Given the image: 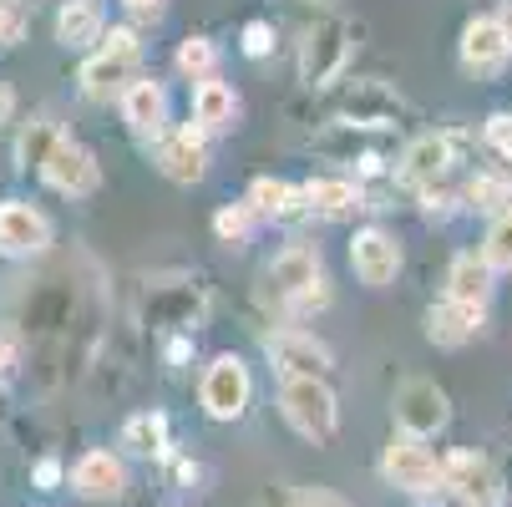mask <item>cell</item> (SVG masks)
Returning <instances> with one entry per match:
<instances>
[{"label":"cell","mask_w":512,"mask_h":507,"mask_svg":"<svg viewBox=\"0 0 512 507\" xmlns=\"http://www.w3.org/2000/svg\"><path fill=\"white\" fill-rule=\"evenodd\" d=\"M492 279H497V269L487 264V254H482V249H462V254L452 259V269H447V300L487 310V300H492Z\"/></svg>","instance_id":"cell-19"},{"label":"cell","mask_w":512,"mask_h":507,"mask_svg":"<svg viewBox=\"0 0 512 507\" xmlns=\"http://www.w3.org/2000/svg\"><path fill=\"white\" fill-rule=\"evenodd\" d=\"M249 224H254V208L249 203H229V208L213 213V234L224 239V244H244L249 239Z\"/></svg>","instance_id":"cell-32"},{"label":"cell","mask_w":512,"mask_h":507,"mask_svg":"<svg viewBox=\"0 0 512 507\" xmlns=\"http://www.w3.org/2000/svg\"><path fill=\"white\" fill-rule=\"evenodd\" d=\"M269 284L274 295L295 310V315H315L330 305V284L320 274V249L315 244H289L269 259Z\"/></svg>","instance_id":"cell-3"},{"label":"cell","mask_w":512,"mask_h":507,"mask_svg":"<svg viewBox=\"0 0 512 507\" xmlns=\"http://www.w3.org/2000/svg\"><path fill=\"white\" fill-rule=\"evenodd\" d=\"M137 31L132 26H112L107 36H102V51L97 56H87V66H82V87H87V97H112L117 87H127L132 82V61H137Z\"/></svg>","instance_id":"cell-8"},{"label":"cell","mask_w":512,"mask_h":507,"mask_svg":"<svg viewBox=\"0 0 512 507\" xmlns=\"http://www.w3.org/2000/svg\"><path fill=\"white\" fill-rule=\"evenodd\" d=\"M502 26H507V36H512V0H507V6H502Z\"/></svg>","instance_id":"cell-43"},{"label":"cell","mask_w":512,"mask_h":507,"mask_svg":"<svg viewBox=\"0 0 512 507\" xmlns=\"http://www.w3.org/2000/svg\"><path fill=\"white\" fill-rule=\"evenodd\" d=\"M482 137H487V148H492L497 158L512 163V112H492L487 127H482Z\"/></svg>","instance_id":"cell-33"},{"label":"cell","mask_w":512,"mask_h":507,"mask_svg":"<svg viewBox=\"0 0 512 507\" xmlns=\"http://www.w3.org/2000/svg\"><path fill=\"white\" fill-rule=\"evenodd\" d=\"M279 411L315 447L335 442V431H340V401L325 386V376H284L279 381Z\"/></svg>","instance_id":"cell-2"},{"label":"cell","mask_w":512,"mask_h":507,"mask_svg":"<svg viewBox=\"0 0 512 507\" xmlns=\"http://www.w3.org/2000/svg\"><path fill=\"white\" fill-rule=\"evenodd\" d=\"M371 132H376V127H350V122H335L325 137H315V153H320V158H330V163H355L365 178H376V173L386 168V158H381V148L371 142Z\"/></svg>","instance_id":"cell-16"},{"label":"cell","mask_w":512,"mask_h":507,"mask_svg":"<svg viewBox=\"0 0 512 507\" xmlns=\"http://www.w3.org/2000/svg\"><path fill=\"white\" fill-rule=\"evenodd\" d=\"M56 41L66 51H82V46L102 41V6L97 0H66L56 11Z\"/></svg>","instance_id":"cell-25"},{"label":"cell","mask_w":512,"mask_h":507,"mask_svg":"<svg viewBox=\"0 0 512 507\" xmlns=\"http://www.w3.org/2000/svg\"><path fill=\"white\" fill-rule=\"evenodd\" d=\"M305 198H310V213H320V219H350V213L365 208V193L350 178H315L305 183Z\"/></svg>","instance_id":"cell-27"},{"label":"cell","mask_w":512,"mask_h":507,"mask_svg":"<svg viewBox=\"0 0 512 507\" xmlns=\"http://www.w3.org/2000/svg\"><path fill=\"white\" fill-rule=\"evenodd\" d=\"M452 203H462V193H447L442 183L421 193V213H426V219H447V213H452Z\"/></svg>","instance_id":"cell-37"},{"label":"cell","mask_w":512,"mask_h":507,"mask_svg":"<svg viewBox=\"0 0 512 507\" xmlns=\"http://www.w3.org/2000/svg\"><path fill=\"white\" fill-rule=\"evenodd\" d=\"M41 178H46L56 193H66V198H92V193L102 188V168H97V158L82 148V142H71V137L56 142V153L46 158Z\"/></svg>","instance_id":"cell-14"},{"label":"cell","mask_w":512,"mask_h":507,"mask_svg":"<svg viewBox=\"0 0 512 507\" xmlns=\"http://www.w3.org/2000/svg\"><path fill=\"white\" fill-rule=\"evenodd\" d=\"M26 36V0H0V46H16Z\"/></svg>","instance_id":"cell-34"},{"label":"cell","mask_w":512,"mask_h":507,"mask_svg":"<svg viewBox=\"0 0 512 507\" xmlns=\"http://www.w3.org/2000/svg\"><path fill=\"white\" fill-rule=\"evenodd\" d=\"M477 330H482V310H477V305L442 300V305H431V310H426V340H431V345H442V350L467 345Z\"/></svg>","instance_id":"cell-21"},{"label":"cell","mask_w":512,"mask_h":507,"mask_svg":"<svg viewBox=\"0 0 512 507\" xmlns=\"http://www.w3.org/2000/svg\"><path fill=\"white\" fill-rule=\"evenodd\" d=\"M127 6V16H137V21H158L163 16V0H122Z\"/></svg>","instance_id":"cell-39"},{"label":"cell","mask_w":512,"mask_h":507,"mask_svg":"<svg viewBox=\"0 0 512 507\" xmlns=\"http://www.w3.org/2000/svg\"><path fill=\"white\" fill-rule=\"evenodd\" d=\"M178 71L183 77H193V82H208L213 77V66H218V46L208 41V36H188V41H178Z\"/></svg>","instance_id":"cell-30"},{"label":"cell","mask_w":512,"mask_h":507,"mask_svg":"<svg viewBox=\"0 0 512 507\" xmlns=\"http://www.w3.org/2000/svg\"><path fill=\"white\" fill-rule=\"evenodd\" d=\"M61 477H66V467H61V457H41V462L31 467V482H36L41 492H56V487H61Z\"/></svg>","instance_id":"cell-38"},{"label":"cell","mask_w":512,"mask_h":507,"mask_svg":"<svg viewBox=\"0 0 512 507\" xmlns=\"http://www.w3.org/2000/svg\"><path fill=\"white\" fill-rule=\"evenodd\" d=\"M56 142H61V127H56V122H46V117L31 122V127L21 132V168H36V173H41L46 158L56 153Z\"/></svg>","instance_id":"cell-29"},{"label":"cell","mask_w":512,"mask_h":507,"mask_svg":"<svg viewBox=\"0 0 512 507\" xmlns=\"http://www.w3.org/2000/svg\"><path fill=\"white\" fill-rule=\"evenodd\" d=\"M11 366H16V345H11L6 335H0V376H6Z\"/></svg>","instance_id":"cell-40"},{"label":"cell","mask_w":512,"mask_h":507,"mask_svg":"<svg viewBox=\"0 0 512 507\" xmlns=\"http://www.w3.org/2000/svg\"><path fill=\"white\" fill-rule=\"evenodd\" d=\"M198 401H203V416L213 421H239L254 401V381H249V366L239 355H218L213 366L203 371L198 381Z\"/></svg>","instance_id":"cell-6"},{"label":"cell","mask_w":512,"mask_h":507,"mask_svg":"<svg viewBox=\"0 0 512 507\" xmlns=\"http://www.w3.org/2000/svg\"><path fill=\"white\" fill-rule=\"evenodd\" d=\"M122 117L137 137H163V122H168L163 87L158 82H127L122 87Z\"/></svg>","instance_id":"cell-22"},{"label":"cell","mask_w":512,"mask_h":507,"mask_svg":"<svg viewBox=\"0 0 512 507\" xmlns=\"http://www.w3.org/2000/svg\"><path fill=\"white\" fill-rule=\"evenodd\" d=\"M249 208L264 213V219H300V213H310V198H305V188H289L284 178H254Z\"/></svg>","instance_id":"cell-24"},{"label":"cell","mask_w":512,"mask_h":507,"mask_svg":"<svg viewBox=\"0 0 512 507\" xmlns=\"http://www.w3.org/2000/svg\"><path fill=\"white\" fill-rule=\"evenodd\" d=\"M269 51H274V26H269V21H249V26H244V56L264 61Z\"/></svg>","instance_id":"cell-36"},{"label":"cell","mask_w":512,"mask_h":507,"mask_svg":"<svg viewBox=\"0 0 512 507\" xmlns=\"http://www.w3.org/2000/svg\"><path fill=\"white\" fill-rule=\"evenodd\" d=\"M457 56L472 77H497V71L512 61V36L502 26V16H472L462 26V41H457Z\"/></svg>","instance_id":"cell-11"},{"label":"cell","mask_w":512,"mask_h":507,"mask_svg":"<svg viewBox=\"0 0 512 507\" xmlns=\"http://www.w3.org/2000/svg\"><path fill=\"white\" fill-rule=\"evenodd\" d=\"M350 269L360 284H371V289H386L396 274H401V244L396 234L386 229H360L350 239Z\"/></svg>","instance_id":"cell-15"},{"label":"cell","mask_w":512,"mask_h":507,"mask_svg":"<svg viewBox=\"0 0 512 507\" xmlns=\"http://www.w3.org/2000/svg\"><path fill=\"white\" fill-rule=\"evenodd\" d=\"M401 112H406V102H401V92H391L386 82H350V87L340 92V102H335V122L376 127V132L396 127Z\"/></svg>","instance_id":"cell-9"},{"label":"cell","mask_w":512,"mask_h":507,"mask_svg":"<svg viewBox=\"0 0 512 507\" xmlns=\"http://www.w3.org/2000/svg\"><path fill=\"white\" fill-rule=\"evenodd\" d=\"M284 507H350V502L340 492H330V487H295Z\"/></svg>","instance_id":"cell-35"},{"label":"cell","mask_w":512,"mask_h":507,"mask_svg":"<svg viewBox=\"0 0 512 507\" xmlns=\"http://www.w3.org/2000/svg\"><path fill=\"white\" fill-rule=\"evenodd\" d=\"M51 244V224H46V213H36L31 203H0V249L26 259V254H41Z\"/></svg>","instance_id":"cell-18"},{"label":"cell","mask_w":512,"mask_h":507,"mask_svg":"<svg viewBox=\"0 0 512 507\" xmlns=\"http://www.w3.org/2000/svg\"><path fill=\"white\" fill-rule=\"evenodd\" d=\"M158 168H163L168 183H183V188H193L208 173V132H203V122H188V127L158 137Z\"/></svg>","instance_id":"cell-13"},{"label":"cell","mask_w":512,"mask_h":507,"mask_svg":"<svg viewBox=\"0 0 512 507\" xmlns=\"http://www.w3.org/2000/svg\"><path fill=\"white\" fill-rule=\"evenodd\" d=\"M381 477L411 497H442L447 482H442V462H436V452L421 442V437H391L386 452H381Z\"/></svg>","instance_id":"cell-4"},{"label":"cell","mask_w":512,"mask_h":507,"mask_svg":"<svg viewBox=\"0 0 512 507\" xmlns=\"http://www.w3.org/2000/svg\"><path fill=\"white\" fill-rule=\"evenodd\" d=\"M507 193H512V173H507Z\"/></svg>","instance_id":"cell-44"},{"label":"cell","mask_w":512,"mask_h":507,"mask_svg":"<svg viewBox=\"0 0 512 507\" xmlns=\"http://www.w3.org/2000/svg\"><path fill=\"white\" fill-rule=\"evenodd\" d=\"M117 447H122L127 457H142V462L168 457V416H163V411H137V416H127Z\"/></svg>","instance_id":"cell-23"},{"label":"cell","mask_w":512,"mask_h":507,"mask_svg":"<svg viewBox=\"0 0 512 507\" xmlns=\"http://www.w3.org/2000/svg\"><path fill=\"white\" fill-rule=\"evenodd\" d=\"M391 411H396V426L406 431V437H421V442L442 437V431L452 426V401H447V391L436 386V381H426V376L401 381L396 396H391Z\"/></svg>","instance_id":"cell-5"},{"label":"cell","mask_w":512,"mask_h":507,"mask_svg":"<svg viewBox=\"0 0 512 507\" xmlns=\"http://www.w3.org/2000/svg\"><path fill=\"white\" fill-rule=\"evenodd\" d=\"M482 254H487V264L497 274H512V208H502L497 219H492V229L482 239Z\"/></svg>","instance_id":"cell-31"},{"label":"cell","mask_w":512,"mask_h":507,"mask_svg":"<svg viewBox=\"0 0 512 507\" xmlns=\"http://www.w3.org/2000/svg\"><path fill=\"white\" fill-rule=\"evenodd\" d=\"M71 492L87 497V502H117L127 492V467L117 452H87L77 457V467H71Z\"/></svg>","instance_id":"cell-17"},{"label":"cell","mask_w":512,"mask_h":507,"mask_svg":"<svg viewBox=\"0 0 512 507\" xmlns=\"http://www.w3.org/2000/svg\"><path fill=\"white\" fill-rule=\"evenodd\" d=\"M264 355L279 366V376H330L335 355L325 340H315L310 330H269L264 335Z\"/></svg>","instance_id":"cell-10"},{"label":"cell","mask_w":512,"mask_h":507,"mask_svg":"<svg viewBox=\"0 0 512 507\" xmlns=\"http://www.w3.org/2000/svg\"><path fill=\"white\" fill-rule=\"evenodd\" d=\"M11 107H16V92H11L6 82H0V122H6V117H11Z\"/></svg>","instance_id":"cell-41"},{"label":"cell","mask_w":512,"mask_h":507,"mask_svg":"<svg viewBox=\"0 0 512 507\" xmlns=\"http://www.w3.org/2000/svg\"><path fill=\"white\" fill-rule=\"evenodd\" d=\"M148 320L168 330H188L203 320V289L198 284H158L148 300Z\"/></svg>","instance_id":"cell-20"},{"label":"cell","mask_w":512,"mask_h":507,"mask_svg":"<svg viewBox=\"0 0 512 507\" xmlns=\"http://www.w3.org/2000/svg\"><path fill=\"white\" fill-rule=\"evenodd\" d=\"M173 472H178V482H193V477H198V467H193V462H178Z\"/></svg>","instance_id":"cell-42"},{"label":"cell","mask_w":512,"mask_h":507,"mask_svg":"<svg viewBox=\"0 0 512 507\" xmlns=\"http://www.w3.org/2000/svg\"><path fill=\"white\" fill-rule=\"evenodd\" d=\"M457 148H462V132H426V137L406 142V153L396 163V183L401 188H416V193L436 188V183L452 173Z\"/></svg>","instance_id":"cell-7"},{"label":"cell","mask_w":512,"mask_h":507,"mask_svg":"<svg viewBox=\"0 0 512 507\" xmlns=\"http://www.w3.org/2000/svg\"><path fill=\"white\" fill-rule=\"evenodd\" d=\"M462 203H467V208H477V213H502V208H512L507 178H497V173H477V178H467Z\"/></svg>","instance_id":"cell-28"},{"label":"cell","mask_w":512,"mask_h":507,"mask_svg":"<svg viewBox=\"0 0 512 507\" xmlns=\"http://www.w3.org/2000/svg\"><path fill=\"white\" fill-rule=\"evenodd\" d=\"M193 122H203V132H229L239 122V97L224 82H198L193 87Z\"/></svg>","instance_id":"cell-26"},{"label":"cell","mask_w":512,"mask_h":507,"mask_svg":"<svg viewBox=\"0 0 512 507\" xmlns=\"http://www.w3.org/2000/svg\"><path fill=\"white\" fill-rule=\"evenodd\" d=\"M442 482H447V492H452L462 507H497V502H502L497 467H492L482 452H452V457L442 462Z\"/></svg>","instance_id":"cell-12"},{"label":"cell","mask_w":512,"mask_h":507,"mask_svg":"<svg viewBox=\"0 0 512 507\" xmlns=\"http://www.w3.org/2000/svg\"><path fill=\"white\" fill-rule=\"evenodd\" d=\"M360 31H355V21H345V16H315L310 26H305V36H300V82L310 87V92H325L330 82H340L345 77V66H350V56H355V41Z\"/></svg>","instance_id":"cell-1"}]
</instances>
